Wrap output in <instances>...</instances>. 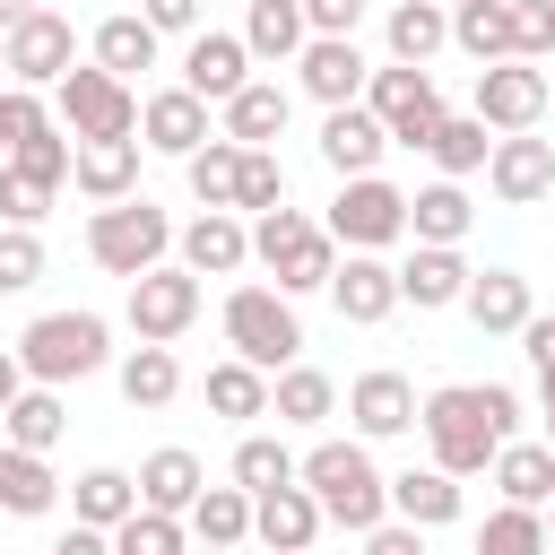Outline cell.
<instances>
[{
    "mask_svg": "<svg viewBox=\"0 0 555 555\" xmlns=\"http://www.w3.org/2000/svg\"><path fill=\"white\" fill-rule=\"evenodd\" d=\"M416 425H425L442 477H477V468H494V451L512 442L520 399H512L503 382H442V390H425Z\"/></svg>",
    "mask_w": 555,
    "mask_h": 555,
    "instance_id": "obj_1",
    "label": "cell"
},
{
    "mask_svg": "<svg viewBox=\"0 0 555 555\" xmlns=\"http://www.w3.org/2000/svg\"><path fill=\"white\" fill-rule=\"evenodd\" d=\"M295 486H312L321 520H338V529H364V538H373V529H382V512H390V477L364 460V442H312Z\"/></svg>",
    "mask_w": 555,
    "mask_h": 555,
    "instance_id": "obj_2",
    "label": "cell"
},
{
    "mask_svg": "<svg viewBox=\"0 0 555 555\" xmlns=\"http://www.w3.org/2000/svg\"><path fill=\"white\" fill-rule=\"evenodd\" d=\"M251 260L278 278V295H312V286L338 278V243H330V225H312V217H295V208H269V217L251 225Z\"/></svg>",
    "mask_w": 555,
    "mask_h": 555,
    "instance_id": "obj_3",
    "label": "cell"
},
{
    "mask_svg": "<svg viewBox=\"0 0 555 555\" xmlns=\"http://www.w3.org/2000/svg\"><path fill=\"white\" fill-rule=\"evenodd\" d=\"M104 338H113V330H104V312H43V321H26L17 364H26V382L61 390V382H87V373L113 356Z\"/></svg>",
    "mask_w": 555,
    "mask_h": 555,
    "instance_id": "obj_4",
    "label": "cell"
},
{
    "mask_svg": "<svg viewBox=\"0 0 555 555\" xmlns=\"http://www.w3.org/2000/svg\"><path fill=\"white\" fill-rule=\"evenodd\" d=\"M165 251H173V225L147 199H113L87 217V260L113 278H147V269H165Z\"/></svg>",
    "mask_w": 555,
    "mask_h": 555,
    "instance_id": "obj_5",
    "label": "cell"
},
{
    "mask_svg": "<svg viewBox=\"0 0 555 555\" xmlns=\"http://www.w3.org/2000/svg\"><path fill=\"white\" fill-rule=\"evenodd\" d=\"M225 338H234V356L260 364V373H286V364L304 356V321H295V304H286L278 286H234V295H225Z\"/></svg>",
    "mask_w": 555,
    "mask_h": 555,
    "instance_id": "obj_6",
    "label": "cell"
},
{
    "mask_svg": "<svg viewBox=\"0 0 555 555\" xmlns=\"http://www.w3.org/2000/svg\"><path fill=\"white\" fill-rule=\"evenodd\" d=\"M364 113L390 130V147H434V130L451 121L442 113V87L425 78V69H373V87H364Z\"/></svg>",
    "mask_w": 555,
    "mask_h": 555,
    "instance_id": "obj_7",
    "label": "cell"
},
{
    "mask_svg": "<svg viewBox=\"0 0 555 555\" xmlns=\"http://www.w3.org/2000/svg\"><path fill=\"white\" fill-rule=\"evenodd\" d=\"M399 234H408V191H390L382 173L338 182V199H330V243H347V251H382V243H399Z\"/></svg>",
    "mask_w": 555,
    "mask_h": 555,
    "instance_id": "obj_8",
    "label": "cell"
},
{
    "mask_svg": "<svg viewBox=\"0 0 555 555\" xmlns=\"http://www.w3.org/2000/svg\"><path fill=\"white\" fill-rule=\"evenodd\" d=\"M61 121H69V139H139V95L113 69H69L61 78Z\"/></svg>",
    "mask_w": 555,
    "mask_h": 555,
    "instance_id": "obj_9",
    "label": "cell"
},
{
    "mask_svg": "<svg viewBox=\"0 0 555 555\" xmlns=\"http://www.w3.org/2000/svg\"><path fill=\"white\" fill-rule=\"evenodd\" d=\"M69 69H78V26L61 9H35L9 26V78L17 87H61Z\"/></svg>",
    "mask_w": 555,
    "mask_h": 555,
    "instance_id": "obj_10",
    "label": "cell"
},
{
    "mask_svg": "<svg viewBox=\"0 0 555 555\" xmlns=\"http://www.w3.org/2000/svg\"><path fill=\"white\" fill-rule=\"evenodd\" d=\"M191 321H199V278H191V269H147V278H130V330H139V347H173Z\"/></svg>",
    "mask_w": 555,
    "mask_h": 555,
    "instance_id": "obj_11",
    "label": "cell"
},
{
    "mask_svg": "<svg viewBox=\"0 0 555 555\" xmlns=\"http://www.w3.org/2000/svg\"><path fill=\"white\" fill-rule=\"evenodd\" d=\"M538 113H546V69H529V61L477 69V121H486V130L520 139V130H538Z\"/></svg>",
    "mask_w": 555,
    "mask_h": 555,
    "instance_id": "obj_12",
    "label": "cell"
},
{
    "mask_svg": "<svg viewBox=\"0 0 555 555\" xmlns=\"http://www.w3.org/2000/svg\"><path fill=\"white\" fill-rule=\"evenodd\" d=\"M182 87H191L199 104H234V95L251 87V43H243V35H191Z\"/></svg>",
    "mask_w": 555,
    "mask_h": 555,
    "instance_id": "obj_13",
    "label": "cell"
},
{
    "mask_svg": "<svg viewBox=\"0 0 555 555\" xmlns=\"http://www.w3.org/2000/svg\"><path fill=\"white\" fill-rule=\"evenodd\" d=\"M364 87H373V69H364V52H356V35H312L304 43V95L312 104H364Z\"/></svg>",
    "mask_w": 555,
    "mask_h": 555,
    "instance_id": "obj_14",
    "label": "cell"
},
{
    "mask_svg": "<svg viewBox=\"0 0 555 555\" xmlns=\"http://www.w3.org/2000/svg\"><path fill=\"white\" fill-rule=\"evenodd\" d=\"M208 139H217V130H208V104H199L191 87H165V95H147V104H139V147H165V156H182V165H191Z\"/></svg>",
    "mask_w": 555,
    "mask_h": 555,
    "instance_id": "obj_15",
    "label": "cell"
},
{
    "mask_svg": "<svg viewBox=\"0 0 555 555\" xmlns=\"http://www.w3.org/2000/svg\"><path fill=\"white\" fill-rule=\"evenodd\" d=\"M486 182H494V199L503 208H529V199H546L555 191V139H494V156H486Z\"/></svg>",
    "mask_w": 555,
    "mask_h": 555,
    "instance_id": "obj_16",
    "label": "cell"
},
{
    "mask_svg": "<svg viewBox=\"0 0 555 555\" xmlns=\"http://www.w3.org/2000/svg\"><path fill=\"white\" fill-rule=\"evenodd\" d=\"M173 243H182V269H191V278H234V269L251 260V225H243L234 208H199Z\"/></svg>",
    "mask_w": 555,
    "mask_h": 555,
    "instance_id": "obj_17",
    "label": "cell"
},
{
    "mask_svg": "<svg viewBox=\"0 0 555 555\" xmlns=\"http://www.w3.org/2000/svg\"><path fill=\"white\" fill-rule=\"evenodd\" d=\"M382 147H390V130H382L364 104H338V113L321 121V165H330L338 182H364V173L382 165Z\"/></svg>",
    "mask_w": 555,
    "mask_h": 555,
    "instance_id": "obj_18",
    "label": "cell"
},
{
    "mask_svg": "<svg viewBox=\"0 0 555 555\" xmlns=\"http://www.w3.org/2000/svg\"><path fill=\"white\" fill-rule=\"evenodd\" d=\"M330 304H338V321L373 330V321H390V312H399V269H382L373 251H347V269L330 278Z\"/></svg>",
    "mask_w": 555,
    "mask_h": 555,
    "instance_id": "obj_19",
    "label": "cell"
},
{
    "mask_svg": "<svg viewBox=\"0 0 555 555\" xmlns=\"http://www.w3.org/2000/svg\"><path fill=\"white\" fill-rule=\"evenodd\" d=\"M69 182H78L95 208H113V199H139V139H78V165H69Z\"/></svg>",
    "mask_w": 555,
    "mask_h": 555,
    "instance_id": "obj_20",
    "label": "cell"
},
{
    "mask_svg": "<svg viewBox=\"0 0 555 555\" xmlns=\"http://www.w3.org/2000/svg\"><path fill=\"white\" fill-rule=\"evenodd\" d=\"M347 416H356V434L364 442H382V434H408L416 425V390H408V373H356V390H347Z\"/></svg>",
    "mask_w": 555,
    "mask_h": 555,
    "instance_id": "obj_21",
    "label": "cell"
},
{
    "mask_svg": "<svg viewBox=\"0 0 555 555\" xmlns=\"http://www.w3.org/2000/svg\"><path fill=\"white\" fill-rule=\"evenodd\" d=\"M251 538H260L269 555H304V546L321 538V503H312V486H278V494H260V503H251Z\"/></svg>",
    "mask_w": 555,
    "mask_h": 555,
    "instance_id": "obj_22",
    "label": "cell"
},
{
    "mask_svg": "<svg viewBox=\"0 0 555 555\" xmlns=\"http://www.w3.org/2000/svg\"><path fill=\"white\" fill-rule=\"evenodd\" d=\"M199 494H208V477H199V460H191L182 442H165V451L139 460V512H173V520H182Z\"/></svg>",
    "mask_w": 555,
    "mask_h": 555,
    "instance_id": "obj_23",
    "label": "cell"
},
{
    "mask_svg": "<svg viewBox=\"0 0 555 555\" xmlns=\"http://www.w3.org/2000/svg\"><path fill=\"white\" fill-rule=\"evenodd\" d=\"M468 260L460 251H434V243H416L408 251V269H399V304H416V312H442V304H460L468 295Z\"/></svg>",
    "mask_w": 555,
    "mask_h": 555,
    "instance_id": "obj_24",
    "label": "cell"
},
{
    "mask_svg": "<svg viewBox=\"0 0 555 555\" xmlns=\"http://www.w3.org/2000/svg\"><path fill=\"white\" fill-rule=\"evenodd\" d=\"M460 304H468V321H477L486 338H503V330H529V278H520V269H477Z\"/></svg>",
    "mask_w": 555,
    "mask_h": 555,
    "instance_id": "obj_25",
    "label": "cell"
},
{
    "mask_svg": "<svg viewBox=\"0 0 555 555\" xmlns=\"http://www.w3.org/2000/svg\"><path fill=\"white\" fill-rule=\"evenodd\" d=\"M494 486H503V503L546 512V503H555V451H546V442H503V451H494Z\"/></svg>",
    "mask_w": 555,
    "mask_h": 555,
    "instance_id": "obj_26",
    "label": "cell"
},
{
    "mask_svg": "<svg viewBox=\"0 0 555 555\" xmlns=\"http://www.w3.org/2000/svg\"><path fill=\"white\" fill-rule=\"evenodd\" d=\"M390 512H399L408 529H442V520H460V477H442V468H399V477H390Z\"/></svg>",
    "mask_w": 555,
    "mask_h": 555,
    "instance_id": "obj_27",
    "label": "cell"
},
{
    "mask_svg": "<svg viewBox=\"0 0 555 555\" xmlns=\"http://www.w3.org/2000/svg\"><path fill=\"white\" fill-rule=\"evenodd\" d=\"M451 43H460L477 69L512 61V0H451Z\"/></svg>",
    "mask_w": 555,
    "mask_h": 555,
    "instance_id": "obj_28",
    "label": "cell"
},
{
    "mask_svg": "<svg viewBox=\"0 0 555 555\" xmlns=\"http://www.w3.org/2000/svg\"><path fill=\"white\" fill-rule=\"evenodd\" d=\"M243 43H251V61H304V43H312L304 0H251L243 9Z\"/></svg>",
    "mask_w": 555,
    "mask_h": 555,
    "instance_id": "obj_29",
    "label": "cell"
},
{
    "mask_svg": "<svg viewBox=\"0 0 555 555\" xmlns=\"http://www.w3.org/2000/svg\"><path fill=\"white\" fill-rule=\"evenodd\" d=\"M382 35H390V61H399V69H425V61L451 43V9H434V0H399Z\"/></svg>",
    "mask_w": 555,
    "mask_h": 555,
    "instance_id": "obj_30",
    "label": "cell"
},
{
    "mask_svg": "<svg viewBox=\"0 0 555 555\" xmlns=\"http://www.w3.org/2000/svg\"><path fill=\"white\" fill-rule=\"evenodd\" d=\"M468 217H477V208H468V191H460V182H425V191L408 199V234H416V243H434V251H460Z\"/></svg>",
    "mask_w": 555,
    "mask_h": 555,
    "instance_id": "obj_31",
    "label": "cell"
},
{
    "mask_svg": "<svg viewBox=\"0 0 555 555\" xmlns=\"http://www.w3.org/2000/svg\"><path fill=\"white\" fill-rule=\"evenodd\" d=\"M278 130H286V87H278V78H251V87L225 104V130H217V139H234V147H269Z\"/></svg>",
    "mask_w": 555,
    "mask_h": 555,
    "instance_id": "obj_32",
    "label": "cell"
},
{
    "mask_svg": "<svg viewBox=\"0 0 555 555\" xmlns=\"http://www.w3.org/2000/svg\"><path fill=\"white\" fill-rule=\"evenodd\" d=\"M52 494H61V477L43 468V451H17V442H0V512L35 520V512H52Z\"/></svg>",
    "mask_w": 555,
    "mask_h": 555,
    "instance_id": "obj_33",
    "label": "cell"
},
{
    "mask_svg": "<svg viewBox=\"0 0 555 555\" xmlns=\"http://www.w3.org/2000/svg\"><path fill=\"white\" fill-rule=\"evenodd\" d=\"M95 69H113L121 87H130V69H156V26L130 17V9H113V17L95 26Z\"/></svg>",
    "mask_w": 555,
    "mask_h": 555,
    "instance_id": "obj_34",
    "label": "cell"
},
{
    "mask_svg": "<svg viewBox=\"0 0 555 555\" xmlns=\"http://www.w3.org/2000/svg\"><path fill=\"white\" fill-rule=\"evenodd\" d=\"M330 408H338V382L312 373V364H286V373L269 382V416H278V425H321Z\"/></svg>",
    "mask_w": 555,
    "mask_h": 555,
    "instance_id": "obj_35",
    "label": "cell"
},
{
    "mask_svg": "<svg viewBox=\"0 0 555 555\" xmlns=\"http://www.w3.org/2000/svg\"><path fill=\"white\" fill-rule=\"evenodd\" d=\"M295 477H304V460H295L278 434H243V442H234V486H243L251 503L278 494V486H295Z\"/></svg>",
    "mask_w": 555,
    "mask_h": 555,
    "instance_id": "obj_36",
    "label": "cell"
},
{
    "mask_svg": "<svg viewBox=\"0 0 555 555\" xmlns=\"http://www.w3.org/2000/svg\"><path fill=\"white\" fill-rule=\"evenodd\" d=\"M69 512H78L87 529H121V520L139 512V477H121V468H87V477L69 486Z\"/></svg>",
    "mask_w": 555,
    "mask_h": 555,
    "instance_id": "obj_37",
    "label": "cell"
},
{
    "mask_svg": "<svg viewBox=\"0 0 555 555\" xmlns=\"http://www.w3.org/2000/svg\"><path fill=\"white\" fill-rule=\"evenodd\" d=\"M182 520H191L199 546H243V538H251V494H243V486H208Z\"/></svg>",
    "mask_w": 555,
    "mask_h": 555,
    "instance_id": "obj_38",
    "label": "cell"
},
{
    "mask_svg": "<svg viewBox=\"0 0 555 555\" xmlns=\"http://www.w3.org/2000/svg\"><path fill=\"white\" fill-rule=\"evenodd\" d=\"M173 390H182L173 347H130V356H121V399H130V408H173Z\"/></svg>",
    "mask_w": 555,
    "mask_h": 555,
    "instance_id": "obj_39",
    "label": "cell"
},
{
    "mask_svg": "<svg viewBox=\"0 0 555 555\" xmlns=\"http://www.w3.org/2000/svg\"><path fill=\"white\" fill-rule=\"evenodd\" d=\"M182 173H191V199H199V208H234V191H243V147H234V139H208Z\"/></svg>",
    "mask_w": 555,
    "mask_h": 555,
    "instance_id": "obj_40",
    "label": "cell"
},
{
    "mask_svg": "<svg viewBox=\"0 0 555 555\" xmlns=\"http://www.w3.org/2000/svg\"><path fill=\"white\" fill-rule=\"evenodd\" d=\"M0 425H9V442H17V451H52V442L69 434V408H61V390H43V382H35Z\"/></svg>",
    "mask_w": 555,
    "mask_h": 555,
    "instance_id": "obj_41",
    "label": "cell"
},
{
    "mask_svg": "<svg viewBox=\"0 0 555 555\" xmlns=\"http://www.w3.org/2000/svg\"><path fill=\"white\" fill-rule=\"evenodd\" d=\"M434 165H442V182H460V173H477L486 156H494V139H486V121L477 113H451L442 130H434V147H425Z\"/></svg>",
    "mask_w": 555,
    "mask_h": 555,
    "instance_id": "obj_42",
    "label": "cell"
},
{
    "mask_svg": "<svg viewBox=\"0 0 555 555\" xmlns=\"http://www.w3.org/2000/svg\"><path fill=\"white\" fill-rule=\"evenodd\" d=\"M208 408H217V416H269V373L243 364V356H225V364L208 373Z\"/></svg>",
    "mask_w": 555,
    "mask_h": 555,
    "instance_id": "obj_43",
    "label": "cell"
},
{
    "mask_svg": "<svg viewBox=\"0 0 555 555\" xmlns=\"http://www.w3.org/2000/svg\"><path fill=\"white\" fill-rule=\"evenodd\" d=\"M477 555H555V546H546V512H520V503L486 512V529H477Z\"/></svg>",
    "mask_w": 555,
    "mask_h": 555,
    "instance_id": "obj_44",
    "label": "cell"
},
{
    "mask_svg": "<svg viewBox=\"0 0 555 555\" xmlns=\"http://www.w3.org/2000/svg\"><path fill=\"white\" fill-rule=\"evenodd\" d=\"M113 555H191V546H182V520L173 512H130L113 529Z\"/></svg>",
    "mask_w": 555,
    "mask_h": 555,
    "instance_id": "obj_45",
    "label": "cell"
},
{
    "mask_svg": "<svg viewBox=\"0 0 555 555\" xmlns=\"http://www.w3.org/2000/svg\"><path fill=\"white\" fill-rule=\"evenodd\" d=\"M9 165H17V173H35V182H52V191H61V182H69V165H78V139H61V130H35V139H26V147H17V156H9Z\"/></svg>",
    "mask_w": 555,
    "mask_h": 555,
    "instance_id": "obj_46",
    "label": "cell"
},
{
    "mask_svg": "<svg viewBox=\"0 0 555 555\" xmlns=\"http://www.w3.org/2000/svg\"><path fill=\"white\" fill-rule=\"evenodd\" d=\"M234 208H286V165L269 156V147H243V191H234Z\"/></svg>",
    "mask_w": 555,
    "mask_h": 555,
    "instance_id": "obj_47",
    "label": "cell"
},
{
    "mask_svg": "<svg viewBox=\"0 0 555 555\" xmlns=\"http://www.w3.org/2000/svg\"><path fill=\"white\" fill-rule=\"evenodd\" d=\"M43 278V243H35V225H0V295H26Z\"/></svg>",
    "mask_w": 555,
    "mask_h": 555,
    "instance_id": "obj_48",
    "label": "cell"
},
{
    "mask_svg": "<svg viewBox=\"0 0 555 555\" xmlns=\"http://www.w3.org/2000/svg\"><path fill=\"white\" fill-rule=\"evenodd\" d=\"M520 347H529V364H538V416H546V451H555V321H546V312H529Z\"/></svg>",
    "mask_w": 555,
    "mask_h": 555,
    "instance_id": "obj_49",
    "label": "cell"
},
{
    "mask_svg": "<svg viewBox=\"0 0 555 555\" xmlns=\"http://www.w3.org/2000/svg\"><path fill=\"white\" fill-rule=\"evenodd\" d=\"M555 52V0H512V61Z\"/></svg>",
    "mask_w": 555,
    "mask_h": 555,
    "instance_id": "obj_50",
    "label": "cell"
},
{
    "mask_svg": "<svg viewBox=\"0 0 555 555\" xmlns=\"http://www.w3.org/2000/svg\"><path fill=\"white\" fill-rule=\"evenodd\" d=\"M43 208H52V182H35V173L0 165V217H9V225H35Z\"/></svg>",
    "mask_w": 555,
    "mask_h": 555,
    "instance_id": "obj_51",
    "label": "cell"
},
{
    "mask_svg": "<svg viewBox=\"0 0 555 555\" xmlns=\"http://www.w3.org/2000/svg\"><path fill=\"white\" fill-rule=\"evenodd\" d=\"M35 130H52V121H43V95H35V87H9V95H0V147L17 156Z\"/></svg>",
    "mask_w": 555,
    "mask_h": 555,
    "instance_id": "obj_52",
    "label": "cell"
},
{
    "mask_svg": "<svg viewBox=\"0 0 555 555\" xmlns=\"http://www.w3.org/2000/svg\"><path fill=\"white\" fill-rule=\"evenodd\" d=\"M199 9H208V0H139V17H147L156 35H191V26H199Z\"/></svg>",
    "mask_w": 555,
    "mask_h": 555,
    "instance_id": "obj_53",
    "label": "cell"
},
{
    "mask_svg": "<svg viewBox=\"0 0 555 555\" xmlns=\"http://www.w3.org/2000/svg\"><path fill=\"white\" fill-rule=\"evenodd\" d=\"M356 17H364V0H304L312 35H356Z\"/></svg>",
    "mask_w": 555,
    "mask_h": 555,
    "instance_id": "obj_54",
    "label": "cell"
},
{
    "mask_svg": "<svg viewBox=\"0 0 555 555\" xmlns=\"http://www.w3.org/2000/svg\"><path fill=\"white\" fill-rule=\"evenodd\" d=\"M364 555H425V529H408V520H382V529L364 538Z\"/></svg>",
    "mask_w": 555,
    "mask_h": 555,
    "instance_id": "obj_55",
    "label": "cell"
},
{
    "mask_svg": "<svg viewBox=\"0 0 555 555\" xmlns=\"http://www.w3.org/2000/svg\"><path fill=\"white\" fill-rule=\"evenodd\" d=\"M52 555H113V529H87V520H78V529H69Z\"/></svg>",
    "mask_w": 555,
    "mask_h": 555,
    "instance_id": "obj_56",
    "label": "cell"
},
{
    "mask_svg": "<svg viewBox=\"0 0 555 555\" xmlns=\"http://www.w3.org/2000/svg\"><path fill=\"white\" fill-rule=\"evenodd\" d=\"M26 399V364H17V347H0V416Z\"/></svg>",
    "mask_w": 555,
    "mask_h": 555,
    "instance_id": "obj_57",
    "label": "cell"
},
{
    "mask_svg": "<svg viewBox=\"0 0 555 555\" xmlns=\"http://www.w3.org/2000/svg\"><path fill=\"white\" fill-rule=\"evenodd\" d=\"M17 17H35V0H0V35H9Z\"/></svg>",
    "mask_w": 555,
    "mask_h": 555,
    "instance_id": "obj_58",
    "label": "cell"
},
{
    "mask_svg": "<svg viewBox=\"0 0 555 555\" xmlns=\"http://www.w3.org/2000/svg\"><path fill=\"white\" fill-rule=\"evenodd\" d=\"M0 69H9V35H0Z\"/></svg>",
    "mask_w": 555,
    "mask_h": 555,
    "instance_id": "obj_59",
    "label": "cell"
},
{
    "mask_svg": "<svg viewBox=\"0 0 555 555\" xmlns=\"http://www.w3.org/2000/svg\"><path fill=\"white\" fill-rule=\"evenodd\" d=\"M199 555H234V546H199Z\"/></svg>",
    "mask_w": 555,
    "mask_h": 555,
    "instance_id": "obj_60",
    "label": "cell"
},
{
    "mask_svg": "<svg viewBox=\"0 0 555 555\" xmlns=\"http://www.w3.org/2000/svg\"><path fill=\"white\" fill-rule=\"evenodd\" d=\"M546 546H555V512H546Z\"/></svg>",
    "mask_w": 555,
    "mask_h": 555,
    "instance_id": "obj_61",
    "label": "cell"
},
{
    "mask_svg": "<svg viewBox=\"0 0 555 555\" xmlns=\"http://www.w3.org/2000/svg\"><path fill=\"white\" fill-rule=\"evenodd\" d=\"M243 9H251V0H243Z\"/></svg>",
    "mask_w": 555,
    "mask_h": 555,
    "instance_id": "obj_62",
    "label": "cell"
},
{
    "mask_svg": "<svg viewBox=\"0 0 555 555\" xmlns=\"http://www.w3.org/2000/svg\"><path fill=\"white\" fill-rule=\"evenodd\" d=\"M434 9H442V0H434Z\"/></svg>",
    "mask_w": 555,
    "mask_h": 555,
    "instance_id": "obj_63",
    "label": "cell"
}]
</instances>
